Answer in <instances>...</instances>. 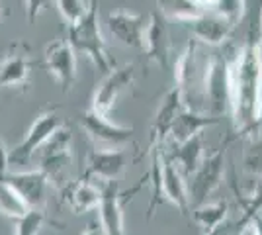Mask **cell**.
<instances>
[{
	"label": "cell",
	"mask_w": 262,
	"mask_h": 235,
	"mask_svg": "<svg viewBox=\"0 0 262 235\" xmlns=\"http://www.w3.org/2000/svg\"><path fill=\"white\" fill-rule=\"evenodd\" d=\"M231 118L237 132H252L262 100V47L249 41L229 63Z\"/></svg>",
	"instance_id": "6da1fadb"
},
{
	"label": "cell",
	"mask_w": 262,
	"mask_h": 235,
	"mask_svg": "<svg viewBox=\"0 0 262 235\" xmlns=\"http://www.w3.org/2000/svg\"><path fill=\"white\" fill-rule=\"evenodd\" d=\"M67 41L75 49V53H82L86 55L94 67L100 73H108L116 67V63L112 61L108 53V47L104 41V35L100 30V10H98V0H92V6L88 14L78 20L77 24L67 26Z\"/></svg>",
	"instance_id": "7a4b0ae2"
},
{
	"label": "cell",
	"mask_w": 262,
	"mask_h": 235,
	"mask_svg": "<svg viewBox=\"0 0 262 235\" xmlns=\"http://www.w3.org/2000/svg\"><path fill=\"white\" fill-rule=\"evenodd\" d=\"M227 55H211L202 75V102L204 110L211 116L231 114V82Z\"/></svg>",
	"instance_id": "3957f363"
},
{
	"label": "cell",
	"mask_w": 262,
	"mask_h": 235,
	"mask_svg": "<svg viewBox=\"0 0 262 235\" xmlns=\"http://www.w3.org/2000/svg\"><path fill=\"white\" fill-rule=\"evenodd\" d=\"M73 163V134L69 125H61L43 145L39 147V170L49 184L61 188L67 182V170Z\"/></svg>",
	"instance_id": "277c9868"
},
{
	"label": "cell",
	"mask_w": 262,
	"mask_h": 235,
	"mask_svg": "<svg viewBox=\"0 0 262 235\" xmlns=\"http://www.w3.org/2000/svg\"><path fill=\"white\" fill-rule=\"evenodd\" d=\"M63 118L57 114L55 108L45 110V112L37 114V118L28 127V132L24 135V139L16 147H12L10 151H6V163L8 168H22L30 165L32 157L35 151H39V147L63 125Z\"/></svg>",
	"instance_id": "5b68a950"
},
{
	"label": "cell",
	"mask_w": 262,
	"mask_h": 235,
	"mask_svg": "<svg viewBox=\"0 0 262 235\" xmlns=\"http://www.w3.org/2000/svg\"><path fill=\"white\" fill-rule=\"evenodd\" d=\"M147 179L143 177L131 190L120 192L118 188V180L114 182H102L100 186V204H98V213H100V225L106 235H125V224H123V210L127 206V202L143 188V184Z\"/></svg>",
	"instance_id": "8992f818"
},
{
	"label": "cell",
	"mask_w": 262,
	"mask_h": 235,
	"mask_svg": "<svg viewBox=\"0 0 262 235\" xmlns=\"http://www.w3.org/2000/svg\"><path fill=\"white\" fill-rule=\"evenodd\" d=\"M223 175H225V145H221L211 155L204 157L200 167L188 177L190 182L186 184V188H188L190 208L206 204L209 196L221 186Z\"/></svg>",
	"instance_id": "52a82bcc"
},
{
	"label": "cell",
	"mask_w": 262,
	"mask_h": 235,
	"mask_svg": "<svg viewBox=\"0 0 262 235\" xmlns=\"http://www.w3.org/2000/svg\"><path fill=\"white\" fill-rule=\"evenodd\" d=\"M33 69L32 47L22 39L14 41L0 55V90L28 89Z\"/></svg>",
	"instance_id": "ba28073f"
},
{
	"label": "cell",
	"mask_w": 262,
	"mask_h": 235,
	"mask_svg": "<svg viewBox=\"0 0 262 235\" xmlns=\"http://www.w3.org/2000/svg\"><path fill=\"white\" fill-rule=\"evenodd\" d=\"M0 180L12 186L20 194L30 210H45L47 206V194H49V180L43 173L37 170H0Z\"/></svg>",
	"instance_id": "9c48e42d"
},
{
	"label": "cell",
	"mask_w": 262,
	"mask_h": 235,
	"mask_svg": "<svg viewBox=\"0 0 262 235\" xmlns=\"http://www.w3.org/2000/svg\"><path fill=\"white\" fill-rule=\"evenodd\" d=\"M80 125L86 132V135L102 147H123L133 139L135 130L129 125H120L114 123L108 116L94 112L92 108H88L86 112L80 116Z\"/></svg>",
	"instance_id": "30bf717a"
},
{
	"label": "cell",
	"mask_w": 262,
	"mask_h": 235,
	"mask_svg": "<svg viewBox=\"0 0 262 235\" xmlns=\"http://www.w3.org/2000/svg\"><path fill=\"white\" fill-rule=\"evenodd\" d=\"M45 69L57 80L63 92H69L77 82V53L67 39H53L45 45Z\"/></svg>",
	"instance_id": "8fae6325"
},
{
	"label": "cell",
	"mask_w": 262,
	"mask_h": 235,
	"mask_svg": "<svg viewBox=\"0 0 262 235\" xmlns=\"http://www.w3.org/2000/svg\"><path fill=\"white\" fill-rule=\"evenodd\" d=\"M133 80H135V65L133 63H125V65H120V67H114L112 71H108L106 77L102 78V82L94 90L90 108L94 112L108 116L112 112V108L116 106L120 94L133 84Z\"/></svg>",
	"instance_id": "7c38bea8"
},
{
	"label": "cell",
	"mask_w": 262,
	"mask_h": 235,
	"mask_svg": "<svg viewBox=\"0 0 262 235\" xmlns=\"http://www.w3.org/2000/svg\"><path fill=\"white\" fill-rule=\"evenodd\" d=\"M129 163V157L121 147H102L92 149L86 159L84 179H96L100 182H114L123 175Z\"/></svg>",
	"instance_id": "4fadbf2b"
},
{
	"label": "cell",
	"mask_w": 262,
	"mask_h": 235,
	"mask_svg": "<svg viewBox=\"0 0 262 235\" xmlns=\"http://www.w3.org/2000/svg\"><path fill=\"white\" fill-rule=\"evenodd\" d=\"M108 30L121 45L139 49L145 47V32L149 26V16L145 14H133L127 10H114L108 14Z\"/></svg>",
	"instance_id": "5bb4252c"
},
{
	"label": "cell",
	"mask_w": 262,
	"mask_h": 235,
	"mask_svg": "<svg viewBox=\"0 0 262 235\" xmlns=\"http://www.w3.org/2000/svg\"><path fill=\"white\" fill-rule=\"evenodd\" d=\"M182 108V96H180V90L172 87L164 94L161 106L157 108V114H155L153 125H151V132H149V145H147V151L151 153L153 149H159L163 147V143L166 141V137L170 134V127H172V122H174L176 114L180 112Z\"/></svg>",
	"instance_id": "9a60e30c"
},
{
	"label": "cell",
	"mask_w": 262,
	"mask_h": 235,
	"mask_svg": "<svg viewBox=\"0 0 262 235\" xmlns=\"http://www.w3.org/2000/svg\"><path fill=\"white\" fill-rule=\"evenodd\" d=\"M61 200L73 213H86L96 210L100 204V188L90 179L67 180L59 188Z\"/></svg>",
	"instance_id": "2e32d148"
},
{
	"label": "cell",
	"mask_w": 262,
	"mask_h": 235,
	"mask_svg": "<svg viewBox=\"0 0 262 235\" xmlns=\"http://www.w3.org/2000/svg\"><path fill=\"white\" fill-rule=\"evenodd\" d=\"M161 175H163V198L178 208L180 213L190 212V200H188V188H186L184 175L176 163L168 157L166 151H161Z\"/></svg>",
	"instance_id": "e0dca14e"
},
{
	"label": "cell",
	"mask_w": 262,
	"mask_h": 235,
	"mask_svg": "<svg viewBox=\"0 0 262 235\" xmlns=\"http://www.w3.org/2000/svg\"><path fill=\"white\" fill-rule=\"evenodd\" d=\"M143 53L151 63H157L161 67H166L168 55H170V39H168V30L166 22L161 12L149 14V26L145 32V47Z\"/></svg>",
	"instance_id": "ac0fdd59"
},
{
	"label": "cell",
	"mask_w": 262,
	"mask_h": 235,
	"mask_svg": "<svg viewBox=\"0 0 262 235\" xmlns=\"http://www.w3.org/2000/svg\"><path fill=\"white\" fill-rule=\"evenodd\" d=\"M188 24H190L192 35L198 44L208 45H221L235 28V24L227 22L225 18L217 16L215 12H204L202 16H198Z\"/></svg>",
	"instance_id": "d6986e66"
},
{
	"label": "cell",
	"mask_w": 262,
	"mask_h": 235,
	"mask_svg": "<svg viewBox=\"0 0 262 235\" xmlns=\"http://www.w3.org/2000/svg\"><path fill=\"white\" fill-rule=\"evenodd\" d=\"M219 123V118L211 116V114L206 112H196V110H188V108H180V112L176 114L174 122H172V127H170V137L176 143H182L188 137L196 134H202L204 130H208L211 125Z\"/></svg>",
	"instance_id": "ffe728a7"
},
{
	"label": "cell",
	"mask_w": 262,
	"mask_h": 235,
	"mask_svg": "<svg viewBox=\"0 0 262 235\" xmlns=\"http://www.w3.org/2000/svg\"><path fill=\"white\" fill-rule=\"evenodd\" d=\"M168 157L174 161L176 167L180 168L184 177H190L206 157L204 155V134H196L182 143H176L174 151L168 153Z\"/></svg>",
	"instance_id": "44dd1931"
},
{
	"label": "cell",
	"mask_w": 262,
	"mask_h": 235,
	"mask_svg": "<svg viewBox=\"0 0 262 235\" xmlns=\"http://www.w3.org/2000/svg\"><path fill=\"white\" fill-rule=\"evenodd\" d=\"M227 213H229V202L227 200H219V202H206L202 206L194 208V222L200 227H204V231H209L213 227L225 224L227 220Z\"/></svg>",
	"instance_id": "7402d4cb"
},
{
	"label": "cell",
	"mask_w": 262,
	"mask_h": 235,
	"mask_svg": "<svg viewBox=\"0 0 262 235\" xmlns=\"http://www.w3.org/2000/svg\"><path fill=\"white\" fill-rule=\"evenodd\" d=\"M159 2V10L166 18H172L178 22H192L194 18L204 14V8L198 4L196 0H157Z\"/></svg>",
	"instance_id": "603a6c76"
},
{
	"label": "cell",
	"mask_w": 262,
	"mask_h": 235,
	"mask_svg": "<svg viewBox=\"0 0 262 235\" xmlns=\"http://www.w3.org/2000/svg\"><path fill=\"white\" fill-rule=\"evenodd\" d=\"M30 208L20 198V194L14 190L12 186H8L6 182L0 180V213L6 216V218H10V220H18Z\"/></svg>",
	"instance_id": "cb8c5ba5"
},
{
	"label": "cell",
	"mask_w": 262,
	"mask_h": 235,
	"mask_svg": "<svg viewBox=\"0 0 262 235\" xmlns=\"http://www.w3.org/2000/svg\"><path fill=\"white\" fill-rule=\"evenodd\" d=\"M14 222H16L14 235H37L45 225V222H49V218H47L45 210H28Z\"/></svg>",
	"instance_id": "d4e9b609"
},
{
	"label": "cell",
	"mask_w": 262,
	"mask_h": 235,
	"mask_svg": "<svg viewBox=\"0 0 262 235\" xmlns=\"http://www.w3.org/2000/svg\"><path fill=\"white\" fill-rule=\"evenodd\" d=\"M55 4H57V10L61 14V18L65 20V24L71 26L86 16L92 6V0H55Z\"/></svg>",
	"instance_id": "484cf974"
},
{
	"label": "cell",
	"mask_w": 262,
	"mask_h": 235,
	"mask_svg": "<svg viewBox=\"0 0 262 235\" xmlns=\"http://www.w3.org/2000/svg\"><path fill=\"white\" fill-rule=\"evenodd\" d=\"M245 8H247L245 0H217L211 10L215 12L217 16H221V18H225L227 22L237 24L243 18Z\"/></svg>",
	"instance_id": "4316f807"
},
{
	"label": "cell",
	"mask_w": 262,
	"mask_h": 235,
	"mask_svg": "<svg viewBox=\"0 0 262 235\" xmlns=\"http://www.w3.org/2000/svg\"><path fill=\"white\" fill-rule=\"evenodd\" d=\"M245 168L251 175H262V135L245 151Z\"/></svg>",
	"instance_id": "83f0119b"
},
{
	"label": "cell",
	"mask_w": 262,
	"mask_h": 235,
	"mask_svg": "<svg viewBox=\"0 0 262 235\" xmlns=\"http://www.w3.org/2000/svg\"><path fill=\"white\" fill-rule=\"evenodd\" d=\"M51 0H24V6H26V16H28V22L33 24L35 18L43 12V8H47Z\"/></svg>",
	"instance_id": "f1b7e54d"
},
{
	"label": "cell",
	"mask_w": 262,
	"mask_h": 235,
	"mask_svg": "<svg viewBox=\"0 0 262 235\" xmlns=\"http://www.w3.org/2000/svg\"><path fill=\"white\" fill-rule=\"evenodd\" d=\"M80 235H106V233H104L102 225L94 222V224H88V225H86V229H84V231H82Z\"/></svg>",
	"instance_id": "f546056e"
},
{
	"label": "cell",
	"mask_w": 262,
	"mask_h": 235,
	"mask_svg": "<svg viewBox=\"0 0 262 235\" xmlns=\"http://www.w3.org/2000/svg\"><path fill=\"white\" fill-rule=\"evenodd\" d=\"M252 225H254V231H256V235H262V210L254 218L251 220Z\"/></svg>",
	"instance_id": "4dcf8cb0"
},
{
	"label": "cell",
	"mask_w": 262,
	"mask_h": 235,
	"mask_svg": "<svg viewBox=\"0 0 262 235\" xmlns=\"http://www.w3.org/2000/svg\"><path fill=\"white\" fill-rule=\"evenodd\" d=\"M239 235H256V231H254V225H252V222H249V224H245L243 227H241Z\"/></svg>",
	"instance_id": "1f68e13d"
},
{
	"label": "cell",
	"mask_w": 262,
	"mask_h": 235,
	"mask_svg": "<svg viewBox=\"0 0 262 235\" xmlns=\"http://www.w3.org/2000/svg\"><path fill=\"white\" fill-rule=\"evenodd\" d=\"M225 231H227V227H225V224H223V225H219V227L209 229V231H204V235H225Z\"/></svg>",
	"instance_id": "d6a6232c"
},
{
	"label": "cell",
	"mask_w": 262,
	"mask_h": 235,
	"mask_svg": "<svg viewBox=\"0 0 262 235\" xmlns=\"http://www.w3.org/2000/svg\"><path fill=\"white\" fill-rule=\"evenodd\" d=\"M254 132L256 130H262V100H260V106H258V112H256V122H254V127H252Z\"/></svg>",
	"instance_id": "836d02e7"
},
{
	"label": "cell",
	"mask_w": 262,
	"mask_h": 235,
	"mask_svg": "<svg viewBox=\"0 0 262 235\" xmlns=\"http://www.w3.org/2000/svg\"><path fill=\"white\" fill-rule=\"evenodd\" d=\"M198 4H200V6H202V8H213V4H215V2H217V0H196Z\"/></svg>",
	"instance_id": "e575fe53"
},
{
	"label": "cell",
	"mask_w": 262,
	"mask_h": 235,
	"mask_svg": "<svg viewBox=\"0 0 262 235\" xmlns=\"http://www.w3.org/2000/svg\"><path fill=\"white\" fill-rule=\"evenodd\" d=\"M4 14H6V10H4V2H2V0H0V20H2V18H4Z\"/></svg>",
	"instance_id": "d590c367"
},
{
	"label": "cell",
	"mask_w": 262,
	"mask_h": 235,
	"mask_svg": "<svg viewBox=\"0 0 262 235\" xmlns=\"http://www.w3.org/2000/svg\"><path fill=\"white\" fill-rule=\"evenodd\" d=\"M258 45L262 47V14H260V41H258Z\"/></svg>",
	"instance_id": "8d00e7d4"
}]
</instances>
